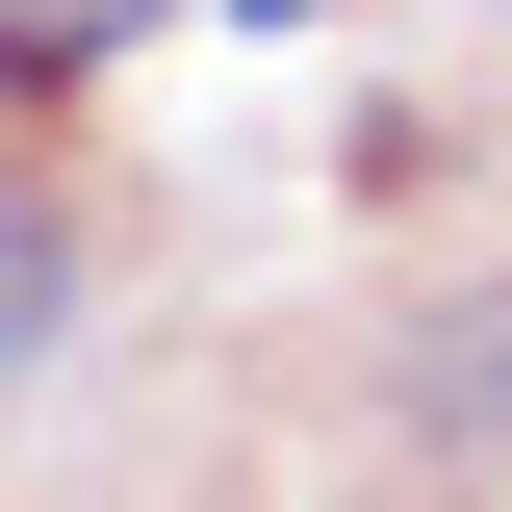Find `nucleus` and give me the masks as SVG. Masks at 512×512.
I'll return each instance as SVG.
<instances>
[{"label": "nucleus", "mask_w": 512, "mask_h": 512, "mask_svg": "<svg viewBox=\"0 0 512 512\" xmlns=\"http://www.w3.org/2000/svg\"><path fill=\"white\" fill-rule=\"evenodd\" d=\"M52 333H77V205H52V180H0V384L52 359Z\"/></svg>", "instance_id": "1"}, {"label": "nucleus", "mask_w": 512, "mask_h": 512, "mask_svg": "<svg viewBox=\"0 0 512 512\" xmlns=\"http://www.w3.org/2000/svg\"><path fill=\"white\" fill-rule=\"evenodd\" d=\"M256 26H333V0H256Z\"/></svg>", "instance_id": "2"}]
</instances>
